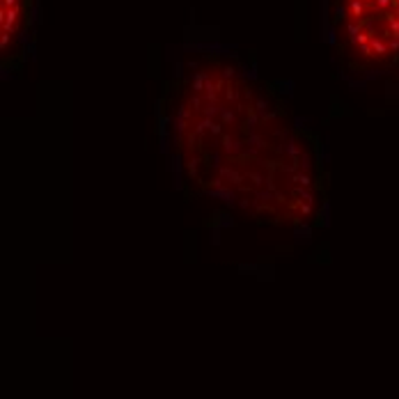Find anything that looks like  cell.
Wrapping results in <instances>:
<instances>
[{
    "label": "cell",
    "mask_w": 399,
    "mask_h": 399,
    "mask_svg": "<svg viewBox=\"0 0 399 399\" xmlns=\"http://www.w3.org/2000/svg\"><path fill=\"white\" fill-rule=\"evenodd\" d=\"M163 124L198 193L257 223L303 227L324 204L317 140L246 66L200 55L167 85Z\"/></svg>",
    "instance_id": "cell-1"
},
{
    "label": "cell",
    "mask_w": 399,
    "mask_h": 399,
    "mask_svg": "<svg viewBox=\"0 0 399 399\" xmlns=\"http://www.w3.org/2000/svg\"><path fill=\"white\" fill-rule=\"evenodd\" d=\"M326 23L328 39L349 71L399 66V0H326Z\"/></svg>",
    "instance_id": "cell-2"
},
{
    "label": "cell",
    "mask_w": 399,
    "mask_h": 399,
    "mask_svg": "<svg viewBox=\"0 0 399 399\" xmlns=\"http://www.w3.org/2000/svg\"><path fill=\"white\" fill-rule=\"evenodd\" d=\"M33 28V0H0V58L2 69L14 71L26 58Z\"/></svg>",
    "instance_id": "cell-3"
}]
</instances>
